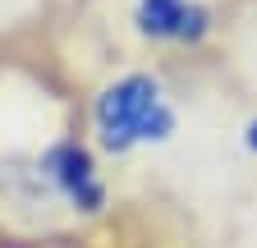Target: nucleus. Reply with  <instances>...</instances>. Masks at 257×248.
I'll return each mask as SVG.
<instances>
[{
  "instance_id": "f03ea898",
  "label": "nucleus",
  "mask_w": 257,
  "mask_h": 248,
  "mask_svg": "<svg viewBox=\"0 0 257 248\" xmlns=\"http://www.w3.org/2000/svg\"><path fill=\"white\" fill-rule=\"evenodd\" d=\"M10 193L19 207L32 211H74V216H96L106 207V179L96 170L92 152L78 143H55L42 157H28L5 170Z\"/></svg>"
},
{
  "instance_id": "39448f33",
  "label": "nucleus",
  "mask_w": 257,
  "mask_h": 248,
  "mask_svg": "<svg viewBox=\"0 0 257 248\" xmlns=\"http://www.w3.org/2000/svg\"><path fill=\"white\" fill-rule=\"evenodd\" d=\"M252 74H257V37H252Z\"/></svg>"
},
{
  "instance_id": "7ed1b4c3",
  "label": "nucleus",
  "mask_w": 257,
  "mask_h": 248,
  "mask_svg": "<svg viewBox=\"0 0 257 248\" xmlns=\"http://www.w3.org/2000/svg\"><path fill=\"white\" fill-rule=\"evenodd\" d=\"M134 28L161 46H198L211 33V10L202 0H134Z\"/></svg>"
},
{
  "instance_id": "20e7f679",
  "label": "nucleus",
  "mask_w": 257,
  "mask_h": 248,
  "mask_svg": "<svg viewBox=\"0 0 257 248\" xmlns=\"http://www.w3.org/2000/svg\"><path fill=\"white\" fill-rule=\"evenodd\" d=\"M243 248H257V230H252V234H248V239H243Z\"/></svg>"
},
{
  "instance_id": "f257e3e1",
  "label": "nucleus",
  "mask_w": 257,
  "mask_h": 248,
  "mask_svg": "<svg viewBox=\"0 0 257 248\" xmlns=\"http://www.w3.org/2000/svg\"><path fill=\"white\" fill-rule=\"evenodd\" d=\"M179 124H184V110L170 83L152 69H128L110 78L92 101V134L110 157L170 147L179 138Z\"/></svg>"
}]
</instances>
